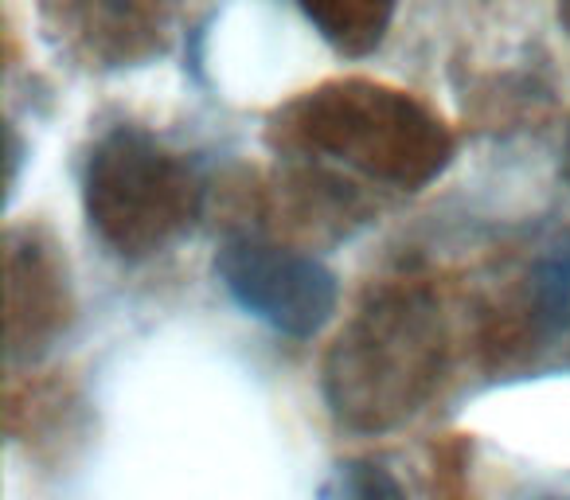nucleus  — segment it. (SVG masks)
<instances>
[{
    "instance_id": "obj_5",
    "label": "nucleus",
    "mask_w": 570,
    "mask_h": 500,
    "mask_svg": "<svg viewBox=\"0 0 570 500\" xmlns=\"http://www.w3.org/2000/svg\"><path fill=\"white\" fill-rule=\"evenodd\" d=\"M180 0H40L48 36L87 67H129L157 56Z\"/></svg>"
},
{
    "instance_id": "obj_2",
    "label": "nucleus",
    "mask_w": 570,
    "mask_h": 500,
    "mask_svg": "<svg viewBox=\"0 0 570 500\" xmlns=\"http://www.w3.org/2000/svg\"><path fill=\"white\" fill-rule=\"evenodd\" d=\"M277 137L289 149L336 160L395 188L430 184L453 153L450 134L426 106L360 79L328 82L297 98L277 118Z\"/></svg>"
},
{
    "instance_id": "obj_10",
    "label": "nucleus",
    "mask_w": 570,
    "mask_h": 500,
    "mask_svg": "<svg viewBox=\"0 0 570 500\" xmlns=\"http://www.w3.org/2000/svg\"><path fill=\"white\" fill-rule=\"evenodd\" d=\"M559 20L567 24V32H570V0H559Z\"/></svg>"
},
{
    "instance_id": "obj_9",
    "label": "nucleus",
    "mask_w": 570,
    "mask_h": 500,
    "mask_svg": "<svg viewBox=\"0 0 570 500\" xmlns=\"http://www.w3.org/2000/svg\"><path fill=\"white\" fill-rule=\"evenodd\" d=\"M344 500H411L399 477L380 461H352L344 473Z\"/></svg>"
},
{
    "instance_id": "obj_12",
    "label": "nucleus",
    "mask_w": 570,
    "mask_h": 500,
    "mask_svg": "<svg viewBox=\"0 0 570 500\" xmlns=\"http://www.w3.org/2000/svg\"><path fill=\"white\" fill-rule=\"evenodd\" d=\"M551 500H570V497H551Z\"/></svg>"
},
{
    "instance_id": "obj_4",
    "label": "nucleus",
    "mask_w": 570,
    "mask_h": 500,
    "mask_svg": "<svg viewBox=\"0 0 570 500\" xmlns=\"http://www.w3.org/2000/svg\"><path fill=\"white\" fill-rule=\"evenodd\" d=\"M227 294L285 336H317L336 313V274L289 246L254 235H230L215 255Z\"/></svg>"
},
{
    "instance_id": "obj_3",
    "label": "nucleus",
    "mask_w": 570,
    "mask_h": 500,
    "mask_svg": "<svg viewBox=\"0 0 570 500\" xmlns=\"http://www.w3.org/2000/svg\"><path fill=\"white\" fill-rule=\"evenodd\" d=\"M87 219L121 258H153L188 235L204 207L196 168L145 129L118 126L87 165Z\"/></svg>"
},
{
    "instance_id": "obj_8",
    "label": "nucleus",
    "mask_w": 570,
    "mask_h": 500,
    "mask_svg": "<svg viewBox=\"0 0 570 500\" xmlns=\"http://www.w3.org/2000/svg\"><path fill=\"white\" fill-rule=\"evenodd\" d=\"M535 305H539V321H543L551 333L570 329V235L562 238L551 255L543 258V266H539Z\"/></svg>"
},
{
    "instance_id": "obj_7",
    "label": "nucleus",
    "mask_w": 570,
    "mask_h": 500,
    "mask_svg": "<svg viewBox=\"0 0 570 500\" xmlns=\"http://www.w3.org/2000/svg\"><path fill=\"white\" fill-rule=\"evenodd\" d=\"M297 4L321 28V36L348 56L372 51L395 17V0H297Z\"/></svg>"
},
{
    "instance_id": "obj_11",
    "label": "nucleus",
    "mask_w": 570,
    "mask_h": 500,
    "mask_svg": "<svg viewBox=\"0 0 570 500\" xmlns=\"http://www.w3.org/2000/svg\"><path fill=\"white\" fill-rule=\"evenodd\" d=\"M562 173H567V184H570V134H567V153H562Z\"/></svg>"
},
{
    "instance_id": "obj_1",
    "label": "nucleus",
    "mask_w": 570,
    "mask_h": 500,
    "mask_svg": "<svg viewBox=\"0 0 570 500\" xmlns=\"http://www.w3.org/2000/svg\"><path fill=\"white\" fill-rule=\"evenodd\" d=\"M445 329L422 290H383L336 336L325 399L352 430H391L411 419L442 380Z\"/></svg>"
},
{
    "instance_id": "obj_6",
    "label": "nucleus",
    "mask_w": 570,
    "mask_h": 500,
    "mask_svg": "<svg viewBox=\"0 0 570 500\" xmlns=\"http://www.w3.org/2000/svg\"><path fill=\"white\" fill-rule=\"evenodd\" d=\"M63 325V282L40 246L9 255V349L32 352Z\"/></svg>"
}]
</instances>
